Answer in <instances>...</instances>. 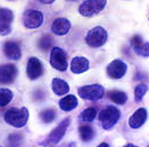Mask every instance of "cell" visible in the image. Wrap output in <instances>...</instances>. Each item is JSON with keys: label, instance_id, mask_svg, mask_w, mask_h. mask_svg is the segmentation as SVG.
<instances>
[{"label": "cell", "instance_id": "13", "mask_svg": "<svg viewBox=\"0 0 149 147\" xmlns=\"http://www.w3.org/2000/svg\"><path fill=\"white\" fill-rule=\"evenodd\" d=\"M147 118V111L144 108H139L133 114L129 120V124L132 129H139L144 124Z\"/></svg>", "mask_w": 149, "mask_h": 147}, {"label": "cell", "instance_id": "8", "mask_svg": "<svg viewBox=\"0 0 149 147\" xmlns=\"http://www.w3.org/2000/svg\"><path fill=\"white\" fill-rule=\"evenodd\" d=\"M127 70V66L125 63L120 59H116L108 65L106 73L111 79H119L125 75Z\"/></svg>", "mask_w": 149, "mask_h": 147}, {"label": "cell", "instance_id": "10", "mask_svg": "<svg viewBox=\"0 0 149 147\" xmlns=\"http://www.w3.org/2000/svg\"><path fill=\"white\" fill-rule=\"evenodd\" d=\"M26 72L30 80H35L40 78L43 72V65L36 57L30 58L27 63Z\"/></svg>", "mask_w": 149, "mask_h": 147}, {"label": "cell", "instance_id": "27", "mask_svg": "<svg viewBox=\"0 0 149 147\" xmlns=\"http://www.w3.org/2000/svg\"><path fill=\"white\" fill-rule=\"evenodd\" d=\"M22 136L18 133L12 134L9 135L8 138V142L12 146L20 145L22 144Z\"/></svg>", "mask_w": 149, "mask_h": 147}, {"label": "cell", "instance_id": "15", "mask_svg": "<svg viewBox=\"0 0 149 147\" xmlns=\"http://www.w3.org/2000/svg\"><path fill=\"white\" fill-rule=\"evenodd\" d=\"M90 67L87 59L82 56H77L72 59L70 63V70L72 73L79 74L85 72Z\"/></svg>", "mask_w": 149, "mask_h": 147}, {"label": "cell", "instance_id": "19", "mask_svg": "<svg viewBox=\"0 0 149 147\" xmlns=\"http://www.w3.org/2000/svg\"><path fill=\"white\" fill-rule=\"evenodd\" d=\"M107 96L112 102L119 105L125 104L128 100L127 94L121 90H111L108 92Z\"/></svg>", "mask_w": 149, "mask_h": 147}, {"label": "cell", "instance_id": "29", "mask_svg": "<svg viewBox=\"0 0 149 147\" xmlns=\"http://www.w3.org/2000/svg\"><path fill=\"white\" fill-rule=\"evenodd\" d=\"M39 1L42 3L45 4H50L53 3L55 1V0H38Z\"/></svg>", "mask_w": 149, "mask_h": 147}, {"label": "cell", "instance_id": "25", "mask_svg": "<svg viewBox=\"0 0 149 147\" xmlns=\"http://www.w3.org/2000/svg\"><path fill=\"white\" fill-rule=\"evenodd\" d=\"M148 90V87L144 84H140L135 88V99L136 102L139 103L142 101L143 97Z\"/></svg>", "mask_w": 149, "mask_h": 147}, {"label": "cell", "instance_id": "9", "mask_svg": "<svg viewBox=\"0 0 149 147\" xmlns=\"http://www.w3.org/2000/svg\"><path fill=\"white\" fill-rule=\"evenodd\" d=\"M17 73V69L14 64H5L0 66V84L9 85L13 83Z\"/></svg>", "mask_w": 149, "mask_h": 147}, {"label": "cell", "instance_id": "24", "mask_svg": "<svg viewBox=\"0 0 149 147\" xmlns=\"http://www.w3.org/2000/svg\"><path fill=\"white\" fill-rule=\"evenodd\" d=\"M97 114V110L94 108L88 107L81 112L80 117L84 122H92L95 119Z\"/></svg>", "mask_w": 149, "mask_h": 147}, {"label": "cell", "instance_id": "33", "mask_svg": "<svg viewBox=\"0 0 149 147\" xmlns=\"http://www.w3.org/2000/svg\"></svg>", "mask_w": 149, "mask_h": 147}, {"label": "cell", "instance_id": "3", "mask_svg": "<svg viewBox=\"0 0 149 147\" xmlns=\"http://www.w3.org/2000/svg\"><path fill=\"white\" fill-rule=\"evenodd\" d=\"M108 37L107 31L101 26H97L88 31L85 38L88 45L96 48L104 45Z\"/></svg>", "mask_w": 149, "mask_h": 147}, {"label": "cell", "instance_id": "17", "mask_svg": "<svg viewBox=\"0 0 149 147\" xmlns=\"http://www.w3.org/2000/svg\"><path fill=\"white\" fill-rule=\"evenodd\" d=\"M52 89L54 93L58 96H62L70 91V86L66 81L60 78H54L52 82Z\"/></svg>", "mask_w": 149, "mask_h": 147}, {"label": "cell", "instance_id": "21", "mask_svg": "<svg viewBox=\"0 0 149 147\" xmlns=\"http://www.w3.org/2000/svg\"><path fill=\"white\" fill-rule=\"evenodd\" d=\"M53 44V39L49 35H43L38 42L40 49L44 52L48 51Z\"/></svg>", "mask_w": 149, "mask_h": 147}, {"label": "cell", "instance_id": "5", "mask_svg": "<svg viewBox=\"0 0 149 147\" xmlns=\"http://www.w3.org/2000/svg\"><path fill=\"white\" fill-rule=\"evenodd\" d=\"M104 94V87L98 84L86 85L80 87L78 89L79 97L81 99L90 101H97L102 99Z\"/></svg>", "mask_w": 149, "mask_h": 147}, {"label": "cell", "instance_id": "30", "mask_svg": "<svg viewBox=\"0 0 149 147\" xmlns=\"http://www.w3.org/2000/svg\"><path fill=\"white\" fill-rule=\"evenodd\" d=\"M98 147H109V145L106 143H102Z\"/></svg>", "mask_w": 149, "mask_h": 147}, {"label": "cell", "instance_id": "31", "mask_svg": "<svg viewBox=\"0 0 149 147\" xmlns=\"http://www.w3.org/2000/svg\"><path fill=\"white\" fill-rule=\"evenodd\" d=\"M8 1H15V0H8Z\"/></svg>", "mask_w": 149, "mask_h": 147}, {"label": "cell", "instance_id": "26", "mask_svg": "<svg viewBox=\"0 0 149 147\" xmlns=\"http://www.w3.org/2000/svg\"><path fill=\"white\" fill-rule=\"evenodd\" d=\"M133 50L139 55L143 57H149V42L144 43L143 42L139 46L134 48Z\"/></svg>", "mask_w": 149, "mask_h": 147}, {"label": "cell", "instance_id": "4", "mask_svg": "<svg viewBox=\"0 0 149 147\" xmlns=\"http://www.w3.org/2000/svg\"><path fill=\"white\" fill-rule=\"evenodd\" d=\"M106 4L107 0H85L79 6L78 11L84 17H91L103 10Z\"/></svg>", "mask_w": 149, "mask_h": 147}, {"label": "cell", "instance_id": "22", "mask_svg": "<svg viewBox=\"0 0 149 147\" xmlns=\"http://www.w3.org/2000/svg\"><path fill=\"white\" fill-rule=\"evenodd\" d=\"M13 97L11 90L7 88L0 89V106H6L11 101Z\"/></svg>", "mask_w": 149, "mask_h": 147}, {"label": "cell", "instance_id": "12", "mask_svg": "<svg viewBox=\"0 0 149 147\" xmlns=\"http://www.w3.org/2000/svg\"><path fill=\"white\" fill-rule=\"evenodd\" d=\"M70 124V121L68 118L63 120L59 124L51 131L49 135V141L53 144H57L64 137L68 128Z\"/></svg>", "mask_w": 149, "mask_h": 147}, {"label": "cell", "instance_id": "28", "mask_svg": "<svg viewBox=\"0 0 149 147\" xmlns=\"http://www.w3.org/2000/svg\"><path fill=\"white\" fill-rule=\"evenodd\" d=\"M130 45L133 49L139 46L143 42L142 37L139 35H135L130 39Z\"/></svg>", "mask_w": 149, "mask_h": 147}, {"label": "cell", "instance_id": "20", "mask_svg": "<svg viewBox=\"0 0 149 147\" xmlns=\"http://www.w3.org/2000/svg\"><path fill=\"white\" fill-rule=\"evenodd\" d=\"M79 136L82 141L88 143L94 138L95 131L92 127L90 125H82L79 127Z\"/></svg>", "mask_w": 149, "mask_h": 147}, {"label": "cell", "instance_id": "14", "mask_svg": "<svg viewBox=\"0 0 149 147\" xmlns=\"http://www.w3.org/2000/svg\"><path fill=\"white\" fill-rule=\"evenodd\" d=\"M71 28V23L67 19L58 18L53 22L51 30L54 34L58 36L67 34Z\"/></svg>", "mask_w": 149, "mask_h": 147}, {"label": "cell", "instance_id": "6", "mask_svg": "<svg viewBox=\"0 0 149 147\" xmlns=\"http://www.w3.org/2000/svg\"><path fill=\"white\" fill-rule=\"evenodd\" d=\"M49 63L51 66L57 71L65 72L68 66L66 53L62 48L54 47L50 53Z\"/></svg>", "mask_w": 149, "mask_h": 147}, {"label": "cell", "instance_id": "1", "mask_svg": "<svg viewBox=\"0 0 149 147\" xmlns=\"http://www.w3.org/2000/svg\"><path fill=\"white\" fill-rule=\"evenodd\" d=\"M29 118V112L25 107L21 109L12 107L7 110L4 116L6 123L17 128L24 126L27 124Z\"/></svg>", "mask_w": 149, "mask_h": 147}, {"label": "cell", "instance_id": "18", "mask_svg": "<svg viewBox=\"0 0 149 147\" xmlns=\"http://www.w3.org/2000/svg\"><path fill=\"white\" fill-rule=\"evenodd\" d=\"M78 104L77 99L72 94H70L63 97L59 102V106L61 109L68 112L73 110L77 106Z\"/></svg>", "mask_w": 149, "mask_h": 147}, {"label": "cell", "instance_id": "7", "mask_svg": "<svg viewBox=\"0 0 149 147\" xmlns=\"http://www.w3.org/2000/svg\"><path fill=\"white\" fill-rule=\"evenodd\" d=\"M43 22V15L39 11L29 9L25 12L23 16V24L29 29L39 28Z\"/></svg>", "mask_w": 149, "mask_h": 147}, {"label": "cell", "instance_id": "32", "mask_svg": "<svg viewBox=\"0 0 149 147\" xmlns=\"http://www.w3.org/2000/svg\"><path fill=\"white\" fill-rule=\"evenodd\" d=\"M68 1H75V0H68Z\"/></svg>", "mask_w": 149, "mask_h": 147}, {"label": "cell", "instance_id": "16", "mask_svg": "<svg viewBox=\"0 0 149 147\" xmlns=\"http://www.w3.org/2000/svg\"><path fill=\"white\" fill-rule=\"evenodd\" d=\"M3 51L6 57L12 60H19L22 56L20 46L15 42H6L4 44Z\"/></svg>", "mask_w": 149, "mask_h": 147}, {"label": "cell", "instance_id": "2", "mask_svg": "<svg viewBox=\"0 0 149 147\" xmlns=\"http://www.w3.org/2000/svg\"><path fill=\"white\" fill-rule=\"evenodd\" d=\"M120 116V111L118 108L113 106H109L100 111L98 118L102 128L108 130L117 124Z\"/></svg>", "mask_w": 149, "mask_h": 147}, {"label": "cell", "instance_id": "23", "mask_svg": "<svg viewBox=\"0 0 149 147\" xmlns=\"http://www.w3.org/2000/svg\"><path fill=\"white\" fill-rule=\"evenodd\" d=\"M40 118L45 124L52 122L56 119V110L52 109H47L42 111L40 113Z\"/></svg>", "mask_w": 149, "mask_h": 147}, {"label": "cell", "instance_id": "11", "mask_svg": "<svg viewBox=\"0 0 149 147\" xmlns=\"http://www.w3.org/2000/svg\"><path fill=\"white\" fill-rule=\"evenodd\" d=\"M13 19L14 14L11 10L5 8L0 9V35L4 36L10 32Z\"/></svg>", "mask_w": 149, "mask_h": 147}]
</instances>
